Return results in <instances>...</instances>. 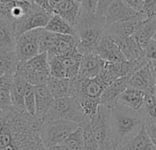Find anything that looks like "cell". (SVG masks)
Here are the masks:
<instances>
[{"label": "cell", "instance_id": "cell-1", "mask_svg": "<svg viewBox=\"0 0 156 150\" xmlns=\"http://www.w3.org/2000/svg\"><path fill=\"white\" fill-rule=\"evenodd\" d=\"M43 122L12 106L0 120V150H47L41 138Z\"/></svg>", "mask_w": 156, "mask_h": 150}, {"label": "cell", "instance_id": "cell-2", "mask_svg": "<svg viewBox=\"0 0 156 150\" xmlns=\"http://www.w3.org/2000/svg\"><path fill=\"white\" fill-rule=\"evenodd\" d=\"M110 124L116 147L132 139L146 125L145 120L139 111L120 104L111 109Z\"/></svg>", "mask_w": 156, "mask_h": 150}, {"label": "cell", "instance_id": "cell-3", "mask_svg": "<svg viewBox=\"0 0 156 150\" xmlns=\"http://www.w3.org/2000/svg\"><path fill=\"white\" fill-rule=\"evenodd\" d=\"M106 28V22L94 15L80 14L74 29L77 37V50L83 56L93 53L100 43Z\"/></svg>", "mask_w": 156, "mask_h": 150}, {"label": "cell", "instance_id": "cell-4", "mask_svg": "<svg viewBox=\"0 0 156 150\" xmlns=\"http://www.w3.org/2000/svg\"><path fill=\"white\" fill-rule=\"evenodd\" d=\"M86 118L87 116L80 103L74 97L68 96L53 102L44 117V121L63 120L80 124Z\"/></svg>", "mask_w": 156, "mask_h": 150}, {"label": "cell", "instance_id": "cell-5", "mask_svg": "<svg viewBox=\"0 0 156 150\" xmlns=\"http://www.w3.org/2000/svg\"><path fill=\"white\" fill-rule=\"evenodd\" d=\"M16 75L22 77L32 86L46 84L50 76L48 54L40 53L23 64H20Z\"/></svg>", "mask_w": 156, "mask_h": 150}, {"label": "cell", "instance_id": "cell-6", "mask_svg": "<svg viewBox=\"0 0 156 150\" xmlns=\"http://www.w3.org/2000/svg\"><path fill=\"white\" fill-rule=\"evenodd\" d=\"M78 127L79 124L70 121H44L41 128V138L44 147L47 149L62 144Z\"/></svg>", "mask_w": 156, "mask_h": 150}, {"label": "cell", "instance_id": "cell-7", "mask_svg": "<svg viewBox=\"0 0 156 150\" xmlns=\"http://www.w3.org/2000/svg\"><path fill=\"white\" fill-rule=\"evenodd\" d=\"M110 109L100 105L97 114L89 118L99 150L116 149L110 124Z\"/></svg>", "mask_w": 156, "mask_h": 150}, {"label": "cell", "instance_id": "cell-8", "mask_svg": "<svg viewBox=\"0 0 156 150\" xmlns=\"http://www.w3.org/2000/svg\"><path fill=\"white\" fill-rule=\"evenodd\" d=\"M53 15L54 14L45 11L41 7L33 3L30 12L23 19L14 23L17 39L30 30L45 29Z\"/></svg>", "mask_w": 156, "mask_h": 150}, {"label": "cell", "instance_id": "cell-9", "mask_svg": "<svg viewBox=\"0 0 156 150\" xmlns=\"http://www.w3.org/2000/svg\"><path fill=\"white\" fill-rule=\"evenodd\" d=\"M42 29L25 32L16 40L15 52L20 65L40 54V38Z\"/></svg>", "mask_w": 156, "mask_h": 150}, {"label": "cell", "instance_id": "cell-10", "mask_svg": "<svg viewBox=\"0 0 156 150\" xmlns=\"http://www.w3.org/2000/svg\"><path fill=\"white\" fill-rule=\"evenodd\" d=\"M145 19H147V18L141 13H140L139 16L134 19L106 26L104 33L109 35L115 40L125 39L132 37L139 29L141 22Z\"/></svg>", "mask_w": 156, "mask_h": 150}, {"label": "cell", "instance_id": "cell-11", "mask_svg": "<svg viewBox=\"0 0 156 150\" xmlns=\"http://www.w3.org/2000/svg\"><path fill=\"white\" fill-rule=\"evenodd\" d=\"M129 87L140 90L146 95L156 94V82L150 62H148L140 70L131 74L129 79Z\"/></svg>", "mask_w": 156, "mask_h": 150}, {"label": "cell", "instance_id": "cell-12", "mask_svg": "<svg viewBox=\"0 0 156 150\" xmlns=\"http://www.w3.org/2000/svg\"><path fill=\"white\" fill-rule=\"evenodd\" d=\"M130 76L131 75H127V76L120 77L108 86L101 96L100 105H103L110 110L113 109L118 104L120 95L129 87Z\"/></svg>", "mask_w": 156, "mask_h": 150}, {"label": "cell", "instance_id": "cell-13", "mask_svg": "<svg viewBox=\"0 0 156 150\" xmlns=\"http://www.w3.org/2000/svg\"><path fill=\"white\" fill-rule=\"evenodd\" d=\"M93 53L100 57L106 62H121L126 60L116 40L105 33Z\"/></svg>", "mask_w": 156, "mask_h": 150}, {"label": "cell", "instance_id": "cell-14", "mask_svg": "<svg viewBox=\"0 0 156 150\" xmlns=\"http://www.w3.org/2000/svg\"><path fill=\"white\" fill-rule=\"evenodd\" d=\"M107 62L94 53L83 56L78 78L81 80L94 79L102 73Z\"/></svg>", "mask_w": 156, "mask_h": 150}, {"label": "cell", "instance_id": "cell-15", "mask_svg": "<svg viewBox=\"0 0 156 150\" xmlns=\"http://www.w3.org/2000/svg\"><path fill=\"white\" fill-rule=\"evenodd\" d=\"M139 14L126 5L122 0H114L106 14V26L134 19Z\"/></svg>", "mask_w": 156, "mask_h": 150}, {"label": "cell", "instance_id": "cell-16", "mask_svg": "<svg viewBox=\"0 0 156 150\" xmlns=\"http://www.w3.org/2000/svg\"><path fill=\"white\" fill-rule=\"evenodd\" d=\"M34 94L36 98V117L44 121V117L55 101L51 96L47 84L34 86Z\"/></svg>", "mask_w": 156, "mask_h": 150}, {"label": "cell", "instance_id": "cell-17", "mask_svg": "<svg viewBox=\"0 0 156 150\" xmlns=\"http://www.w3.org/2000/svg\"><path fill=\"white\" fill-rule=\"evenodd\" d=\"M53 13L62 17L74 28L81 14V3L73 0H64L53 9Z\"/></svg>", "mask_w": 156, "mask_h": 150}, {"label": "cell", "instance_id": "cell-18", "mask_svg": "<svg viewBox=\"0 0 156 150\" xmlns=\"http://www.w3.org/2000/svg\"><path fill=\"white\" fill-rule=\"evenodd\" d=\"M30 86L31 84H30L26 80L19 76V75H16L10 89L11 102L13 107H15L18 110L26 111L24 105V100H25L26 93Z\"/></svg>", "mask_w": 156, "mask_h": 150}, {"label": "cell", "instance_id": "cell-19", "mask_svg": "<svg viewBox=\"0 0 156 150\" xmlns=\"http://www.w3.org/2000/svg\"><path fill=\"white\" fill-rule=\"evenodd\" d=\"M116 150H156V146L151 142L145 125L137 135L120 146L116 147Z\"/></svg>", "mask_w": 156, "mask_h": 150}, {"label": "cell", "instance_id": "cell-20", "mask_svg": "<svg viewBox=\"0 0 156 150\" xmlns=\"http://www.w3.org/2000/svg\"><path fill=\"white\" fill-rule=\"evenodd\" d=\"M156 32V18H150L141 22L139 29L132 36L142 49L153 39Z\"/></svg>", "mask_w": 156, "mask_h": 150}, {"label": "cell", "instance_id": "cell-21", "mask_svg": "<svg viewBox=\"0 0 156 150\" xmlns=\"http://www.w3.org/2000/svg\"><path fill=\"white\" fill-rule=\"evenodd\" d=\"M116 42L118 43L126 60L133 61L145 56L144 50L141 49V47L138 44L133 37L125 39H119L116 40Z\"/></svg>", "mask_w": 156, "mask_h": 150}, {"label": "cell", "instance_id": "cell-22", "mask_svg": "<svg viewBox=\"0 0 156 150\" xmlns=\"http://www.w3.org/2000/svg\"><path fill=\"white\" fill-rule=\"evenodd\" d=\"M16 40L17 37L14 22L9 19H0V47L15 49Z\"/></svg>", "mask_w": 156, "mask_h": 150}, {"label": "cell", "instance_id": "cell-23", "mask_svg": "<svg viewBox=\"0 0 156 150\" xmlns=\"http://www.w3.org/2000/svg\"><path fill=\"white\" fill-rule=\"evenodd\" d=\"M146 94L135 88L129 87L119 98V103L120 104H123L129 108H131L135 111H140Z\"/></svg>", "mask_w": 156, "mask_h": 150}, {"label": "cell", "instance_id": "cell-24", "mask_svg": "<svg viewBox=\"0 0 156 150\" xmlns=\"http://www.w3.org/2000/svg\"><path fill=\"white\" fill-rule=\"evenodd\" d=\"M45 29L55 34L70 35V36L76 37L75 29L73 26H71L65 19H63L62 17H60L57 14H54L52 16L48 25L46 26Z\"/></svg>", "mask_w": 156, "mask_h": 150}, {"label": "cell", "instance_id": "cell-25", "mask_svg": "<svg viewBox=\"0 0 156 150\" xmlns=\"http://www.w3.org/2000/svg\"><path fill=\"white\" fill-rule=\"evenodd\" d=\"M46 84L51 96L54 98V100L70 96L69 94L70 80L59 79V78L50 76Z\"/></svg>", "mask_w": 156, "mask_h": 150}, {"label": "cell", "instance_id": "cell-26", "mask_svg": "<svg viewBox=\"0 0 156 150\" xmlns=\"http://www.w3.org/2000/svg\"><path fill=\"white\" fill-rule=\"evenodd\" d=\"M139 112L141 114L146 124H156V94L145 96Z\"/></svg>", "mask_w": 156, "mask_h": 150}, {"label": "cell", "instance_id": "cell-27", "mask_svg": "<svg viewBox=\"0 0 156 150\" xmlns=\"http://www.w3.org/2000/svg\"><path fill=\"white\" fill-rule=\"evenodd\" d=\"M80 126L84 130V149L83 150H99L98 145L93 134L90 119L87 117L80 124Z\"/></svg>", "mask_w": 156, "mask_h": 150}, {"label": "cell", "instance_id": "cell-28", "mask_svg": "<svg viewBox=\"0 0 156 150\" xmlns=\"http://www.w3.org/2000/svg\"><path fill=\"white\" fill-rule=\"evenodd\" d=\"M59 34L52 33L51 31L42 29L40 38V53H48L55 47L58 40Z\"/></svg>", "mask_w": 156, "mask_h": 150}, {"label": "cell", "instance_id": "cell-29", "mask_svg": "<svg viewBox=\"0 0 156 150\" xmlns=\"http://www.w3.org/2000/svg\"><path fill=\"white\" fill-rule=\"evenodd\" d=\"M72 150H83L84 149V130L80 126L78 127L70 136L63 142Z\"/></svg>", "mask_w": 156, "mask_h": 150}, {"label": "cell", "instance_id": "cell-30", "mask_svg": "<svg viewBox=\"0 0 156 150\" xmlns=\"http://www.w3.org/2000/svg\"><path fill=\"white\" fill-rule=\"evenodd\" d=\"M10 89L11 87L9 86L0 84V111H2L3 113L13 106L11 102Z\"/></svg>", "mask_w": 156, "mask_h": 150}, {"label": "cell", "instance_id": "cell-31", "mask_svg": "<svg viewBox=\"0 0 156 150\" xmlns=\"http://www.w3.org/2000/svg\"><path fill=\"white\" fill-rule=\"evenodd\" d=\"M24 105L25 109L32 116L36 115V98H35V94H34V86H30L25 95V100H24Z\"/></svg>", "mask_w": 156, "mask_h": 150}, {"label": "cell", "instance_id": "cell-32", "mask_svg": "<svg viewBox=\"0 0 156 150\" xmlns=\"http://www.w3.org/2000/svg\"><path fill=\"white\" fill-rule=\"evenodd\" d=\"M114 0H98V6H97V9H96V12H95V16L105 21L106 22V14L110 7V5L113 3Z\"/></svg>", "mask_w": 156, "mask_h": 150}, {"label": "cell", "instance_id": "cell-33", "mask_svg": "<svg viewBox=\"0 0 156 150\" xmlns=\"http://www.w3.org/2000/svg\"><path fill=\"white\" fill-rule=\"evenodd\" d=\"M140 13L147 19L156 18V0H144Z\"/></svg>", "mask_w": 156, "mask_h": 150}, {"label": "cell", "instance_id": "cell-34", "mask_svg": "<svg viewBox=\"0 0 156 150\" xmlns=\"http://www.w3.org/2000/svg\"><path fill=\"white\" fill-rule=\"evenodd\" d=\"M98 0H82L81 13L85 15H94L97 9Z\"/></svg>", "mask_w": 156, "mask_h": 150}, {"label": "cell", "instance_id": "cell-35", "mask_svg": "<svg viewBox=\"0 0 156 150\" xmlns=\"http://www.w3.org/2000/svg\"><path fill=\"white\" fill-rule=\"evenodd\" d=\"M144 54L145 57L149 61H155L156 62V40L153 39L147 44L144 48Z\"/></svg>", "mask_w": 156, "mask_h": 150}, {"label": "cell", "instance_id": "cell-36", "mask_svg": "<svg viewBox=\"0 0 156 150\" xmlns=\"http://www.w3.org/2000/svg\"><path fill=\"white\" fill-rule=\"evenodd\" d=\"M122 1L126 5H128L130 9L135 10L136 12H138V13L141 12L144 0H122Z\"/></svg>", "mask_w": 156, "mask_h": 150}, {"label": "cell", "instance_id": "cell-37", "mask_svg": "<svg viewBox=\"0 0 156 150\" xmlns=\"http://www.w3.org/2000/svg\"><path fill=\"white\" fill-rule=\"evenodd\" d=\"M34 3L36 5H38L39 7H41L42 9H44L45 11L54 14L53 10L51 7V4H50V0H34Z\"/></svg>", "mask_w": 156, "mask_h": 150}, {"label": "cell", "instance_id": "cell-38", "mask_svg": "<svg viewBox=\"0 0 156 150\" xmlns=\"http://www.w3.org/2000/svg\"><path fill=\"white\" fill-rule=\"evenodd\" d=\"M146 130L151 142L156 146V124H146Z\"/></svg>", "mask_w": 156, "mask_h": 150}, {"label": "cell", "instance_id": "cell-39", "mask_svg": "<svg viewBox=\"0 0 156 150\" xmlns=\"http://www.w3.org/2000/svg\"><path fill=\"white\" fill-rule=\"evenodd\" d=\"M0 19L10 20L9 18V13H8L7 7H6L5 3L2 1V0H0ZM10 21H11V20H10Z\"/></svg>", "mask_w": 156, "mask_h": 150}, {"label": "cell", "instance_id": "cell-40", "mask_svg": "<svg viewBox=\"0 0 156 150\" xmlns=\"http://www.w3.org/2000/svg\"><path fill=\"white\" fill-rule=\"evenodd\" d=\"M47 150H72V149L70 147H68L65 144L62 143L61 145H55V146L47 148Z\"/></svg>", "mask_w": 156, "mask_h": 150}, {"label": "cell", "instance_id": "cell-41", "mask_svg": "<svg viewBox=\"0 0 156 150\" xmlns=\"http://www.w3.org/2000/svg\"><path fill=\"white\" fill-rule=\"evenodd\" d=\"M149 62H150V65H151V70L153 73V76H154V79L156 82V62L155 61H149Z\"/></svg>", "mask_w": 156, "mask_h": 150}, {"label": "cell", "instance_id": "cell-42", "mask_svg": "<svg viewBox=\"0 0 156 150\" xmlns=\"http://www.w3.org/2000/svg\"><path fill=\"white\" fill-rule=\"evenodd\" d=\"M3 112L2 111H0V120H1V118H2V116H3Z\"/></svg>", "mask_w": 156, "mask_h": 150}, {"label": "cell", "instance_id": "cell-43", "mask_svg": "<svg viewBox=\"0 0 156 150\" xmlns=\"http://www.w3.org/2000/svg\"><path fill=\"white\" fill-rule=\"evenodd\" d=\"M26 1H28L30 3H34V0H26Z\"/></svg>", "mask_w": 156, "mask_h": 150}, {"label": "cell", "instance_id": "cell-44", "mask_svg": "<svg viewBox=\"0 0 156 150\" xmlns=\"http://www.w3.org/2000/svg\"><path fill=\"white\" fill-rule=\"evenodd\" d=\"M73 1H75V2H80V3H81L82 0H73Z\"/></svg>", "mask_w": 156, "mask_h": 150}, {"label": "cell", "instance_id": "cell-45", "mask_svg": "<svg viewBox=\"0 0 156 150\" xmlns=\"http://www.w3.org/2000/svg\"><path fill=\"white\" fill-rule=\"evenodd\" d=\"M153 39H154V40H156V32H155V34H154V37H153Z\"/></svg>", "mask_w": 156, "mask_h": 150}, {"label": "cell", "instance_id": "cell-46", "mask_svg": "<svg viewBox=\"0 0 156 150\" xmlns=\"http://www.w3.org/2000/svg\"><path fill=\"white\" fill-rule=\"evenodd\" d=\"M0 129H1V124H0Z\"/></svg>", "mask_w": 156, "mask_h": 150}, {"label": "cell", "instance_id": "cell-47", "mask_svg": "<svg viewBox=\"0 0 156 150\" xmlns=\"http://www.w3.org/2000/svg\"><path fill=\"white\" fill-rule=\"evenodd\" d=\"M115 150H116V149H115Z\"/></svg>", "mask_w": 156, "mask_h": 150}]
</instances>
